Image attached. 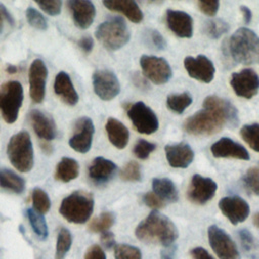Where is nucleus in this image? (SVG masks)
<instances>
[{
    "instance_id": "obj_1",
    "label": "nucleus",
    "mask_w": 259,
    "mask_h": 259,
    "mask_svg": "<svg viewBox=\"0 0 259 259\" xmlns=\"http://www.w3.org/2000/svg\"><path fill=\"white\" fill-rule=\"evenodd\" d=\"M136 237L146 244H160L168 247L178 238V231L174 223L158 210L151 211L136 228Z\"/></svg>"
},
{
    "instance_id": "obj_2",
    "label": "nucleus",
    "mask_w": 259,
    "mask_h": 259,
    "mask_svg": "<svg viewBox=\"0 0 259 259\" xmlns=\"http://www.w3.org/2000/svg\"><path fill=\"white\" fill-rule=\"evenodd\" d=\"M223 51L236 63L255 64L259 62V36L253 30L241 27L231 35Z\"/></svg>"
},
{
    "instance_id": "obj_3",
    "label": "nucleus",
    "mask_w": 259,
    "mask_h": 259,
    "mask_svg": "<svg viewBox=\"0 0 259 259\" xmlns=\"http://www.w3.org/2000/svg\"><path fill=\"white\" fill-rule=\"evenodd\" d=\"M94 208V199L90 192L77 190L66 196L59 207V212L68 222L84 224L87 222Z\"/></svg>"
},
{
    "instance_id": "obj_4",
    "label": "nucleus",
    "mask_w": 259,
    "mask_h": 259,
    "mask_svg": "<svg viewBox=\"0 0 259 259\" xmlns=\"http://www.w3.org/2000/svg\"><path fill=\"white\" fill-rule=\"evenodd\" d=\"M95 36L108 51H117L128 42L131 32L122 17L112 16L97 26Z\"/></svg>"
},
{
    "instance_id": "obj_5",
    "label": "nucleus",
    "mask_w": 259,
    "mask_h": 259,
    "mask_svg": "<svg viewBox=\"0 0 259 259\" xmlns=\"http://www.w3.org/2000/svg\"><path fill=\"white\" fill-rule=\"evenodd\" d=\"M10 163L20 172H28L33 167V147L29 134L25 131L13 135L7 145Z\"/></svg>"
},
{
    "instance_id": "obj_6",
    "label": "nucleus",
    "mask_w": 259,
    "mask_h": 259,
    "mask_svg": "<svg viewBox=\"0 0 259 259\" xmlns=\"http://www.w3.org/2000/svg\"><path fill=\"white\" fill-rule=\"evenodd\" d=\"M226 124L224 118L214 110L203 108L185 119L183 128L195 136H209L220 132Z\"/></svg>"
},
{
    "instance_id": "obj_7",
    "label": "nucleus",
    "mask_w": 259,
    "mask_h": 259,
    "mask_svg": "<svg viewBox=\"0 0 259 259\" xmlns=\"http://www.w3.org/2000/svg\"><path fill=\"white\" fill-rule=\"evenodd\" d=\"M22 101L23 88L18 81H8L0 87V112L4 121H16Z\"/></svg>"
},
{
    "instance_id": "obj_8",
    "label": "nucleus",
    "mask_w": 259,
    "mask_h": 259,
    "mask_svg": "<svg viewBox=\"0 0 259 259\" xmlns=\"http://www.w3.org/2000/svg\"><path fill=\"white\" fill-rule=\"evenodd\" d=\"M126 113L135 128L141 134L151 135L159 128L156 113L142 101L127 104Z\"/></svg>"
},
{
    "instance_id": "obj_9",
    "label": "nucleus",
    "mask_w": 259,
    "mask_h": 259,
    "mask_svg": "<svg viewBox=\"0 0 259 259\" xmlns=\"http://www.w3.org/2000/svg\"><path fill=\"white\" fill-rule=\"evenodd\" d=\"M207 237L212 251L220 259H241L235 242L223 229L215 225L209 226Z\"/></svg>"
},
{
    "instance_id": "obj_10",
    "label": "nucleus",
    "mask_w": 259,
    "mask_h": 259,
    "mask_svg": "<svg viewBox=\"0 0 259 259\" xmlns=\"http://www.w3.org/2000/svg\"><path fill=\"white\" fill-rule=\"evenodd\" d=\"M140 65L145 77L154 84H165L172 76V69L163 58L143 55L140 58Z\"/></svg>"
},
{
    "instance_id": "obj_11",
    "label": "nucleus",
    "mask_w": 259,
    "mask_h": 259,
    "mask_svg": "<svg viewBox=\"0 0 259 259\" xmlns=\"http://www.w3.org/2000/svg\"><path fill=\"white\" fill-rule=\"evenodd\" d=\"M230 84L238 96L250 99L259 91V76L253 69H243L232 74Z\"/></svg>"
},
{
    "instance_id": "obj_12",
    "label": "nucleus",
    "mask_w": 259,
    "mask_h": 259,
    "mask_svg": "<svg viewBox=\"0 0 259 259\" xmlns=\"http://www.w3.org/2000/svg\"><path fill=\"white\" fill-rule=\"evenodd\" d=\"M95 94L102 100H111L120 92V84L112 71L96 70L92 75Z\"/></svg>"
},
{
    "instance_id": "obj_13",
    "label": "nucleus",
    "mask_w": 259,
    "mask_h": 259,
    "mask_svg": "<svg viewBox=\"0 0 259 259\" xmlns=\"http://www.w3.org/2000/svg\"><path fill=\"white\" fill-rule=\"evenodd\" d=\"M217 189L218 185L211 178L194 174L187 189V198L192 203L205 204L214 196Z\"/></svg>"
},
{
    "instance_id": "obj_14",
    "label": "nucleus",
    "mask_w": 259,
    "mask_h": 259,
    "mask_svg": "<svg viewBox=\"0 0 259 259\" xmlns=\"http://www.w3.org/2000/svg\"><path fill=\"white\" fill-rule=\"evenodd\" d=\"M93 134V121L87 116H82L75 122L73 135L69 140V146L76 152L87 153L91 148Z\"/></svg>"
},
{
    "instance_id": "obj_15",
    "label": "nucleus",
    "mask_w": 259,
    "mask_h": 259,
    "mask_svg": "<svg viewBox=\"0 0 259 259\" xmlns=\"http://www.w3.org/2000/svg\"><path fill=\"white\" fill-rule=\"evenodd\" d=\"M184 68L188 75L202 83H210L214 77L215 69L212 62L204 55L197 57L188 56L183 61Z\"/></svg>"
},
{
    "instance_id": "obj_16",
    "label": "nucleus",
    "mask_w": 259,
    "mask_h": 259,
    "mask_svg": "<svg viewBox=\"0 0 259 259\" xmlns=\"http://www.w3.org/2000/svg\"><path fill=\"white\" fill-rule=\"evenodd\" d=\"M48 78V69L46 64L39 60H34L29 68V94L33 102H42L46 94V82Z\"/></svg>"
},
{
    "instance_id": "obj_17",
    "label": "nucleus",
    "mask_w": 259,
    "mask_h": 259,
    "mask_svg": "<svg viewBox=\"0 0 259 259\" xmlns=\"http://www.w3.org/2000/svg\"><path fill=\"white\" fill-rule=\"evenodd\" d=\"M219 207L222 213L233 225L246 221L250 213L248 202L238 195L223 197L219 202Z\"/></svg>"
},
{
    "instance_id": "obj_18",
    "label": "nucleus",
    "mask_w": 259,
    "mask_h": 259,
    "mask_svg": "<svg viewBox=\"0 0 259 259\" xmlns=\"http://www.w3.org/2000/svg\"><path fill=\"white\" fill-rule=\"evenodd\" d=\"M166 23L168 28L179 37L189 38L193 34V19L184 11L168 9Z\"/></svg>"
},
{
    "instance_id": "obj_19",
    "label": "nucleus",
    "mask_w": 259,
    "mask_h": 259,
    "mask_svg": "<svg viewBox=\"0 0 259 259\" xmlns=\"http://www.w3.org/2000/svg\"><path fill=\"white\" fill-rule=\"evenodd\" d=\"M29 122L39 139L54 140L57 136V126L53 117L38 109H32L28 113Z\"/></svg>"
},
{
    "instance_id": "obj_20",
    "label": "nucleus",
    "mask_w": 259,
    "mask_h": 259,
    "mask_svg": "<svg viewBox=\"0 0 259 259\" xmlns=\"http://www.w3.org/2000/svg\"><path fill=\"white\" fill-rule=\"evenodd\" d=\"M203 108L217 111L230 127H236L239 123L237 108L228 100L215 95L207 96L203 101Z\"/></svg>"
},
{
    "instance_id": "obj_21",
    "label": "nucleus",
    "mask_w": 259,
    "mask_h": 259,
    "mask_svg": "<svg viewBox=\"0 0 259 259\" xmlns=\"http://www.w3.org/2000/svg\"><path fill=\"white\" fill-rule=\"evenodd\" d=\"M67 6L72 13L73 20L81 29L88 28L95 17V6L88 0H70L67 2Z\"/></svg>"
},
{
    "instance_id": "obj_22",
    "label": "nucleus",
    "mask_w": 259,
    "mask_h": 259,
    "mask_svg": "<svg viewBox=\"0 0 259 259\" xmlns=\"http://www.w3.org/2000/svg\"><path fill=\"white\" fill-rule=\"evenodd\" d=\"M210 151L215 158H234L246 161L250 159L248 151L241 144L226 137L213 143L210 147Z\"/></svg>"
},
{
    "instance_id": "obj_23",
    "label": "nucleus",
    "mask_w": 259,
    "mask_h": 259,
    "mask_svg": "<svg viewBox=\"0 0 259 259\" xmlns=\"http://www.w3.org/2000/svg\"><path fill=\"white\" fill-rule=\"evenodd\" d=\"M166 159L173 168H187L194 158V152L186 143L167 145L165 147Z\"/></svg>"
},
{
    "instance_id": "obj_24",
    "label": "nucleus",
    "mask_w": 259,
    "mask_h": 259,
    "mask_svg": "<svg viewBox=\"0 0 259 259\" xmlns=\"http://www.w3.org/2000/svg\"><path fill=\"white\" fill-rule=\"evenodd\" d=\"M54 90L64 103L74 106L78 102V93L75 90L70 76L66 72L62 71L57 74L54 83Z\"/></svg>"
},
{
    "instance_id": "obj_25",
    "label": "nucleus",
    "mask_w": 259,
    "mask_h": 259,
    "mask_svg": "<svg viewBox=\"0 0 259 259\" xmlns=\"http://www.w3.org/2000/svg\"><path fill=\"white\" fill-rule=\"evenodd\" d=\"M116 165L103 157H96L88 169V174L91 180L95 183L102 184L107 182L116 172Z\"/></svg>"
},
{
    "instance_id": "obj_26",
    "label": "nucleus",
    "mask_w": 259,
    "mask_h": 259,
    "mask_svg": "<svg viewBox=\"0 0 259 259\" xmlns=\"http://www.w3.org/2000/svg\"><path fill=\"white\" fill-rule=\"evenodd\" d=\"M103 5L112 11L122 13L132 22L139 23L143 20L144 14L139 5L133 0H105Z\"/></svg>"
},
{
    "instance_id": "obj_27",
    "label": "nucleus",
    "mask_w": 259,
    "mask_h": 259,
    "mask_svg": "<svg viewBox=\"0 0 259 259\" xmlns=\"http://www.w3.org/2000/svg\"><path fill=\"white\" fill-rule=\"evenodd\" d=\"M105 131L109 142L117 149L126 147L130 140V132L126 126L114 117H109L105 123Z\"/></svg>"
},
{
    "instance_id": "obj_28",
    "label": "nucleus",
    "mask_w": 259,
    "mask_h": 259,
    "mask_svg": "<svg viewBox=\"0 0 259 259\" xmlns=\"http://www.w3.org/2000/svg\"><path fill=\"white\" fill-rule=\"evenodd\" d=\"M79 169V164L75 159L64 157L56 167L55 179L62 182H70L78 177Z\"/></svg>"
},
{
    "instance_id": "obj_29",
    "label": "nucleus",
    "mask_w": 259,
    "mask_h": 259,
    "mask_svg": "<svg viewBox=\"0 0 259 259\" xmlns=\"http://www.w3.org/2000/svg\"><path fill=\"white\" fill-rule=\"evenodd\" d=\"M153 192H155L164 202H176L178 200V191L173 183L168 178H154L152 181Z\"/></svg>"
},
{
    "instance_id": "obj_30",
    "label": "nucleus",
    "mask_w": 259,
    "mask_h": 259,
    "mask_svg": "<svg viewBox=\"0 0 259 259\" xmlns=\"http://www.w3.org/2000/svg\"><path fill=\"white\" fill-rule=\"evenodd\" d=\"M238 238L246 259H259V241L247 229L238 231Z\"/></svg>"
},
{
    "instance_id": "obj_31",
    "label": "nucleus",
    "mask_w": 259,
    "mask_h": 259,
    "mask_svg": "<svg viewBox=\"0 0 259 259\" xmlns=\"http://www.w3.org/2000/svg\"><path fill=\"white\" fill-rule=\"evenodd\" d=\"M0 186L15 193H22L25 189V181L9 169H0Z\"/></svg>"
},
{
    "instance_id": "obj_32",
    "label": "nucleus",
    "mask_w": 259,
    "mask_h": 259,
    "mask_svg": "<svg viewBox=\"0 0 259 259\" xmlns=\"http://www.w3.org/2000/svg\"><path fill=\"white\" fill-rule=\"evenodd\" d=\"M192 103V97L188 92L180 94H170L167 97V107L178 114H181Z\"/></svg>"
},
{
    "instance_id": "obj_33",
    "label": "nucleus",
    "mask_w": 259,
    "mask_h": 259,
    "mask_svg": "<svg viewBox=\"0 0 259 259\" xmlns=\"http://www.w3.org/2000/svg\"><path fill=\"white\" fill-rule=\"evenodd\" d=\"M27 218L30 223V226L34 232V234L37 236L40 240H46L49 235L48 226L46 223V220L44 219L42 214L36 212L34 209L29 208L27 209Z\"/></svg>"
},
{
    "instance_id": "obj_34",
    "label": "nucleus",
    "mask_w": 259,
    "mask_h": 259,
    "mask_svg": "<svg viewBox=\"0 0 259 259\" xmlns=\"http://www.w3.org/2000/svg\"><path fill=\"white\" fill-rule=\"evenodd\" d=\"M72 245V235L69 230L62 228L57 237L56 255L55 259H65L67 253L70 251Z\"/></svg>"
},
{
    "instance_id": "obj_35",
    "label": "nucleus",
    "mask_w": 259,
    "mask_h": 259,
    "mask_svg": "<svg viewBox=\"0 0 259 259\" xmlns=\"http://www.w3.org/2000/svg\"><path fill=\"white\" fill-rule=\"evenodd\" d=\"M115 217L111 211H104L100 213L97 218L93 219L92 222L89 224L88 229L92 233H103L106 232L112 225L114 224Z\"/></svg>"
},
{
    "instance_id": "obj_36",
    "label": "nucleus",
    "mask_w": 259,
    "mask_h": 259,
    "mask_svg": "<svg viewBox=\"0 0 259 259\" xmlns=\"http://www.w3.org/2000/svg\"><path fill=\"white\" fill-rule=\"evenodd\" d=\"M230 26L228 24V22H226L225 20L221 19V18H214V19H210L207 20L204 23V33L212 38V39H218L220 38L223 34H225L226 32H228Z\"/></svg>"
},
{
    "instance_id": "obj_37",
    "label": "nucleus",
    "mask_w": 259,
    "mask_h": 259,
    "mask_svg": "<svg viewBox=\"0 0 259 259\" xmlns=\"http://www.w3.org/2000/svg\"><path fill=\"white\" fill-rule=\"evenodd\" d=\"M240 135L251 149L259 153V123L245 124L240 131Z\"/></svg>"
},
{
    "instance_id": "obj_38",
    "label": "nucleus",
    "mask_w": 259,
    "mask_h": 259,
    "mask_svg": "<svg viewBox=\"0 0 259 259\" xmlns=\"http://www.w3.org/2000/svg\"><path fill=\"white\" fill-rule=\"evenodd\" d=\"M31 199H32V205L33 209L40 213L45 214L50 210L51 207V200L49 195L46 191H44L41 188L35 187L32 190L31 193Z\"/></svg>"
},
{
    "instance_id": "obj_39",
    "label": "nucleus",
    "mask_w": 259,
    "mask_h": 259,
    "mask_svg": "<svg viewBox=\"0 0 259 259\" xmlns=\"http://www.w3.org/2000/svg\"><path fill=\"white\" fill-rule=\"evenodd\" d=\"M115 259H142L139 248L127 244H116L113 248Z\"/></svg>"
},
{
    "instance_id": "obj_40",
    "label": "nucleus",
    "mask_w": 259,
    "mask_h": 259,
    "mask_svg": "<svg viewBox=\"0 0 259 259\" xmlns=\"http://www.w3.org/2000/svg\"><path fill=\"white\" fill-rule=\"evenodd\" d=\"M245 188L255 195H259V168L252 167L248 169L242 178Z\"/></svg>"
},
{
    "instance_id": "obj_41",
    "label": "nucleus",
    "mask_w": 259,
    "mask_h": 259,
    "mask_svg": "<svg viewBox=\"0 0 259 259\" xmlns=\"http://www.w3.org/2000/svg\"><path fill=\"white\" fill-rule=\"evenodd\" d=\"M119 176L124 181L136 182L142 179L141 167L138 162L130 161L119 172Z\"/></svg>"
},
{
    "instance_id": "obj_42",
    "label": "nucleus",
    "mask_w": 259,
    "mask_h": 259,
    "mask_svg": "<svg viewBox=\"0 0 259 259\" xmlns=\"http://www.w3.org/2000/svg\"><path fill=\"white\" fill-rule=\"evenodd\" d=\"M25 16L28 23L39 30H46L48 28V21L45 16L33 7H28L25 11Z\"/></svg>"
},
{
    "instance_id": "obj_43",
    "label": "nucleus",
    "mask_w": 259,
    "mask_h": 259,
    "mask_svg": "<svg viewBox=\"0 0 259 259\" xmlns=\"http://www.w3.org/2000/svg\"><path fill=\"white\" fill-rule=\"evenodd\" d=\"M155 149H156V145L154 143L140 139L136 143L133 149V152L137 158L141 160H146L150 156V154L155 151Z\"/></svg>"
},
{
    "instance_id": "obj_44",
    "label": "nucleus",
    "mask_w": 259,
    "mask_h": 259,
    "mask_svg": "<svg viewBox=\"0 0 259 259\" xmlns=\"http://www.w3.org/2000/svg\"><path fill=\"white\" fill-rule=\"evenodd\" d=\"M145 40L156 50H164L167 46L163 35L156 29H147L145 31Z\"/></svg>"
},
{
    "instance_id": "obj_45",
    "label": "nucleus",
    "mask_w": 259,
    "mask_h": 259,
    "mask_svg": "<svg viewBox=\"0 0 259 259\" xmlns=\"http://www.w3.org/2000/svg\"><path fill=\"white\" fill-rule=\"evenodd\" d=\"M143 200L145 204L153 210H158L165 206V202L153 191L145 193V195L143 196Z\"/></svg>"
},
{
    "instance_id": "obj_46",
    "label": "nucleus",
    "mask_w": 259,
    "mask_h": 259,
    "mask_svg": "<svg viewBox=\"0 0 259 259\" xmlns=\"http://www.w3.org/2000/svg\"><path fill=\"white\" fill-rule=\"evenodd\" d=\"M37 5L41 8L42 11H45L47 14L55 16L58 15L61 12L62 2L59 0L54 1H38Z\"/></svg>"
},
{
    "instance_id": "obj_47",
    "label": "nucleus",
    "mask_w": 259,
    "mask_h": 259,
    "mask_svg": "<svg viewBox=\"0 0 259 259\" xmlns=\"http://www.w3.org/2000/svg\"><path fill=\"white\" fill-rule=\"evenodd\" d=\"M197 6L199 10L206 14L207 16H214L219 10L220 2L212 0V1H198Z\"/></svg>"
},
{
    "instance_id": "obj_48",
    "label": "nucleus",
    "mask_w": 259,
    "mask_h": 259,
    "mask_svg": "<svg viewBox=\"0 0 259 259\" xmlns=\"http://www.w3.org/2000/svg\"><path fill=\"white\" fill-rule=\"evenodd\" d=\"M84 259H106V255L100 246L92 245L87 250Z\"/></svg>"
},
{
    "instance_id": "obj_49",
    "label": "nucleus",
    "mask_w": 259,
    "mask_h": 259,
    "mask_svg": "<svg viewBox=\"0 0 259 259\" xmlns=\"http://www.w3.org/2000/svg\"><path fill=\"white\" fill-rule=\"evenodd\" d=\"M100 242H101V245L105 249H107V250L114 248L115 245H116L114 235H113V233H111L109 231L101 233V235H100Z\"/></svg>"
},
{
    "instance_id": "obj_50",
    "label": "nucleus",
    "mask_w": 259,
    "mask_h": 259,
    "mask_svg": "<svg viewBox=\"0 0 259 259\" xmlns=\"http://www.w3.org/2000/svg\"><path fill=\"white\" fill-rule=\"evenodd\" d=\"M78 46L79 48L82 50L83 53L85 54H89L91 53L92 49H93V46H94V42H93V38L89 35H85V36H82L79 40H78Z\"/></svg>"
},
{
    "instance_id": "obj_51",
    "label": "nucleus",
    "mask_w": 259,
    "mask_h": 259,
    "mask_svg": "<svg viewBox=\"0 0 259 259\" xmlns=\"http://www.w3.org/2000/svg\"><path fill=\"white\" fill-rule=\"evenodd\" d=\"M190 256L192 259H214L205 249L196 247L190 250Z\"/></svg>"
},
{
    "instance_id": "obj_52",
    "label": "nucleus",
    "mask_w": 259,
    "mask_h": 259,
    "mask_svg": "<svg viewBox=\"0 0 259 259\" xmlns=\"http://www.w3.org/2000/svg\"><path fill=\"white\" fill-rule=\"evenodd\" d=\"M132 79H133L134 84L138 88H140V89H148L149 88V83H148L147 79L145 77H143L142 75H140L138 72L133 74Z\"/></svg>"
},
{
    "instance_id": "obj_53",
    "label": "nucleus",
    "mask_w": 259,
    "mask_h": 259,
    "mask_svg": "<svg viewBox=\"0 0 259 259\" xmlns=\"http://www.w3.org/2000/svg\"><path fill=\"white\" fill-rule=\"evenodd\" d=\"M176 250H177V247L174 244L171 246L165 247V249H163L160 253L161 259H175Z\"/></svg>"
},
{
    "instance_id": "obj_54",
    "label": "nucleus",
    "mask_w": 259,
    "mask_h": 259,
    "mask_svg": "<svg viewBox=\"0 0 259 259\" xmlns=\"http://www.w3.org/2000/svg\"><path fill=\"white\" fill-rule=\"evenodd\" d=\"M240 10L242 12V15H243V19H244V22L246 24H249L252 20V11L250 10L249 7L245 6V5H242L240 6Z\"/></svg>"
},
{
    "instance_id": "obj_55",
    "label": "nucleus",
    "mask_w": 259,
    "mask_h": 259,
    "mask_svg": "<svg viewBox=\"0 0 259 259\" xmlns=\"http://www.w3.org/2000/svg\"><path fill=\"white\" fill-rule=\"evenodd\" d=\"M0 12H1L3 18H4L10 25H13V24H14V19H13L12 15L9 13V11L6 9V7H5L3 4H0Z\"/></svg>"
},
{
    "instance_id": "obj_56",
    "label": "nucleus",
    "mask_w": 259,
    "mask_h": 259,
    "mask_svg": "<svg viewBox=\"0 0 259 259\" xmlns=\"http://www.w3.org/2000/svg\"><path fill=\"white\" fill-rule=\"evenodd\" d=\"M40 148L42 149V151H44L46 154H51L52 151H53L52 146H51L49 143H47V141L40 143Z\"/></svg>"
},
{
    "instance_id": "obj_57",
    "label": "nucleus",
    "mask_w": 259,
    "mask_h": 259,
    "mask_svg": "<svg viewBox=\"0 0 259 259\" xmlns=\"http://www.w3.org/2000/svg\"><path fill=\"white\" fill-rule=\"evenodd\" d=\"M6 71L9 74H15L17 72V67L15 65H8L6 68Z\"/></svg>"
},
{
    "instance_id": "obj_58",
    "label": "nucleus",
    "mask_w": 259,
    "mask_h": 259,
    "mask_svg": "<svg viewBox=\"0 0 259 259\" xmlns=\"http://www.w3.org/2000/svg\"><path fill=\"white\" fill-rule=\"evenodd\" d=\"M253 223H254V225H255L257 228H259V212H257V213L254 214V217H253Z\"/></svg>"
},
{
    "instance_id": "obj_59",
    "label": "nucleus",
    "mask_w": 259,
    "mask_h": 259,
    "mask_svg": "<svg viewBox=\"0 0 259 259\" xmlns=\"http://www.w3.org/2000/svg\"><path fill=\"white\" fill-rule=\"evenodd\" d=\"M3 16H2V14H1V12H0V33L2 32V29H3Z\"/></svg>"
}]
</instances>
